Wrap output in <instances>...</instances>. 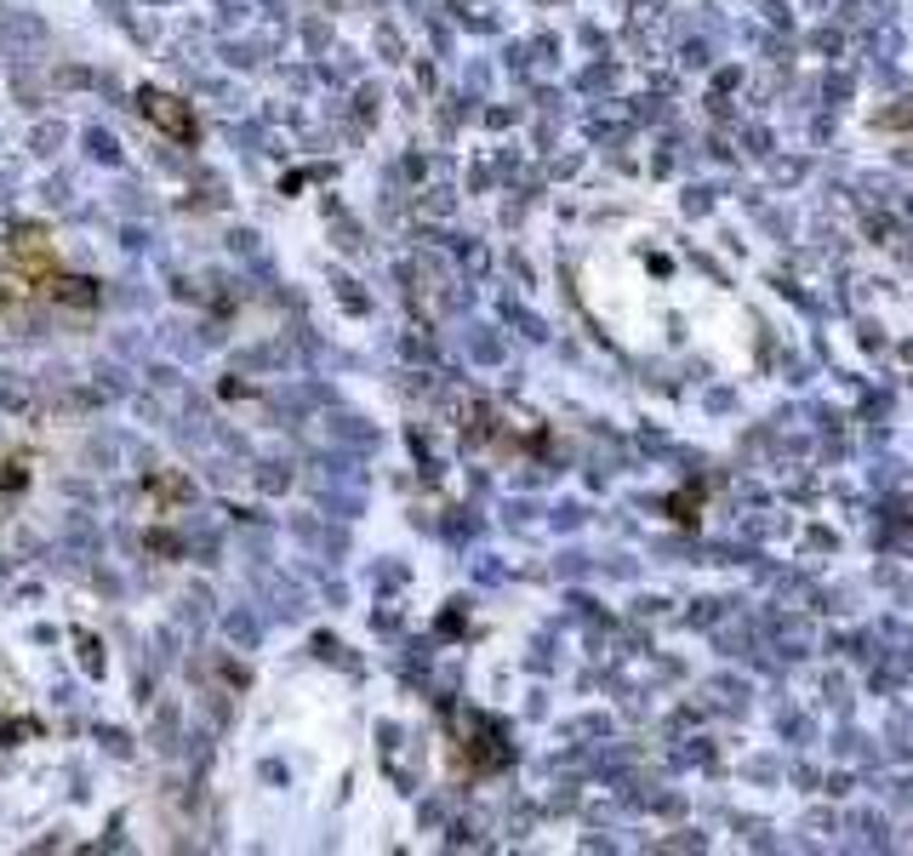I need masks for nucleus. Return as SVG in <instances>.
I'll return each mask as SVG.
<instances>
[{
  "label": "nucleus",
  "mask_w": 913,
  "mask_h": 856,
  "mask_svg": "<svg viewBox=\"0 0 913 856\" xmlns=\"http://www.w3.org/2000/svg\"><path fill=\"white\" fill-rule=\"evenodd\" d=\"M149 109H155L166 126H172V131H189V115H183V109H172V97H149Z\"/></svg>",
  "instance_id": "f257e3e1"
}]
</instances>
